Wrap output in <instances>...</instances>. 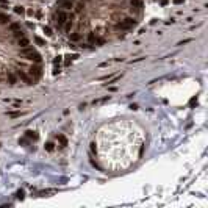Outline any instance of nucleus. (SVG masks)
<instances>
[{"label": "nucleus", "instance_id": "obj_14", "mask_svg": "<svg viewBox=\"0 0 208 208\" xmlns=\"http://www.w3.org/2000/svg\"><path fill=\"white\" fill-rule=\"evenodd\" d=\"M0 8H9L8 0H0Z\"/></svg>", "mask_w": 208, "mask_h": 208}, {"label": "nucleus", "instance_id": "obj_22", "mask_svg": "<svg viewBox=\"0 0 208 208\" xmlns=\"http://www.w3.org/2000/svg\"><path fill=\"white\" fill-rule=\"evenodd\" d=\"M146 31H147V28H141L139 31L136 33V35H144V33H146Z\"/></svg>", "mask_w": 208, "mask_h": 208}, {"label": "nucleus", "instance_id": "obj_21", "mask_svg": "<svg viewBox=\"0 0 208 208\" xmlns=\"http://www.w3.org/2000/svg\"><path fill=\"white\" fill-rule=\"evenodd\" d=\"M157 23H160V19H157V17H153V19H150V22H149V25H157Z\"/></svg>", "mask_w": 208, "mask_h": 208}, {"label": "nucleus", "instance_id": "obj_4", "mask_svg": "<svg viewBox=\"0 0 208 208\" xmlns=\"http://www.w3.org/2000/svg\"><path fill=\"white\" fill-rule=\"evenodd\" d=\"M42 33H44L45 38H53L55 36V30L52 25H42Z\"/></svg>", "mask_w": 208, "mask_h": 208}, {"label": "nucleus", "instance_id": "obj_8", "mask_svg": "<svg viewBox=\"0 0 208 208\" xmlns=\"http://www.w3.org/2000/svg\"><path fill=\"white\" fill-rule=\"evenodd\" d=\"M33 19H36V21H42V19H44V13H42V9L35 8V17Z\"/></svg>", "mask_w": 208, "mask_h": 208}, {"label": "nucleus", "instance_id": "obj_16", "mask_svg": "<svg viewBox=\"0 0 208 208\" xmlns=\"http://www.w3.org/2000/svg\"><path fill=\"white\" fill-rule=\"evenodd\" d=\"M164 23H166V25H174V23H175V19L169 17V19H166V21H164Z\"/></svg>", "mask_w": 208, "mask_h": 208}, {"label": "nucleus", "instance_id": "obj_1", "mask_svg": "<svg viewBox=\"0 0 208 208\" xmlns=\"http://www.w3.org/2000/svg\"><path fill=\"white\" fill-rule=\"evenodd\" d=\"M80 58V53L77 52V53H66L64 56H63V66H66V68H68V66H70L72 64L74 61H77V60Z\"/></svg>", "mask_w": 208, "mask_h": 208}, {"label": "nucleus", "instance_id": "obj_12", "mask_svg": "<svg viewBox=\"0 0 208 208\" xmlns=\"http://www.w3.org/2000/svg\"><path fill=\"white\" fill-rule=\"evenodd\" d=\"M53 64H63V55H55V58H53Z\"/></svg>", "mask_w": 208, "mask_h": 208}, {"label": "nucleus", "instance_id": "obj_23", "mask_svg": "<svg viewBox=\"0 0 208 208\" xmlns=\"http://www.w3.org/2000/svg\"><path fill=\"white\" fill-rule=\"evenodd\" d=\"M188 42H191V39H185V41L179 42V45H183V44H188Z\"/></svg>", "mask_w": 208, "mask_h": 208}, {"label": "nucleus", "instance_id": "obj_13", "mask_svg": "<svg viewBox=\"0 0 208 208\" xmlns=\"http://www.w3.org/2000/svg\"><path fill=\"white\" fill-rule=\"evenodd\" d=\"M16 197H17V199H21V200H23V199H25V191L19 189L17 193H16Z\"/></svg>", "mask_w": 208, "mask_h": 208}, {"label": "nucleus", "instance_id": "obj_3", "mask_svg": "<svg viewBox=\"0 0 208 208\" xmlns=\"http://www.w3.org/2000/svg\"><path fill=\"white\" fill-rule=\"evenodd\" d=\"M23 136H25L27 139H30L31 142H36V141H39V132H38V130H25Z\"/></svg>", "mask_w": 208, "mask_h": 208}, {"label": "nucleus", "instance_id": "obj_11", "mask_svg": "<svg viewBox=\"0 0 208 208\" xmlns=\"http://www.w3.org/2000/svg\"><path fill=\"white\" fill-rule=\"evenodd\" d=\"M61 69H63V64H53V70H52V74H53V75H56V74L61 72Z\"/></svg>", "mask_w": 208, "mask_h": 208}, {"label": "nucleus", "instance_id": "obj_18", "mask_svg": "<svg viewBox=\"0 0 208 208\" xmlns=\"http://www.w3.org/2000/svg\"><path fill=\"white\" fill-rule=\"evenodd\" d=\"M106 89H108V92H116L119 88H117V86H113V85H111V86L108 85V88H106Z\"/></svg>", "mask_w": 208, "mask_h": 208}, {"label": "nucleus", "instance_id": "obj_9", "mask_svg": "<svg viewBox=\"0 0 208 208\" xmlns=\"http://www.w3.org/2000/svg\"><path fill=\"white\" fill-rule=\"evenodd\" d=\"M197 105H199V97H197V96H193V97L189 99V106H191V108H194V106H197Z\"/></svg>", "mask_w": 208, "mask_h": 208}, {"label": "nucleus", "instance_id": "obj_5", "mask_svg": "<svg viewBox=\"0 0 208 208\" xmlns=\"http://www.w3.org/2000/svg\"><path fill=\"white\" fill-rule=\"evenodd\" d=\"M33 42H35L36 45H39V47H45V45H47L45 38H42V36H38V35L33 36Z\"/></svg>", "mask_w": 208, "mask_h": 208}, {"label": "nucleus", "instance_id": "obj_17", "mask_svg": "<svg viewBox=\"0 0 208 208\" xmlns=\"http://www.w3.org/2000/svg\"><path fill=\"white\" fill-rule=\"evenodd\" d=\"M130 110H132V111H138L139 105H138V103H130Z\"/></svg>", "mask_w": 208, "mask_h": 208}, {"label": "nucleus", "instance_id": "obj_2", "mask_svg": "<svg viewBox=\"0 0 208 208\" xmlns=\"http://www.w3.org/2000/svg\"><path fill=\"white\" fill-rule=\"evenodd\" d=\"M55 141H56V147H60V149H66L68 147V138L63 133H56Z\"/></svg>", "mask_w": 208, "mask_h": 208}, {"label": "nucleus", "instance_id": "obj_20", "mask_svg": "<svg viewBox=\"0 0 208 208\" xmlns=\"http://www.w3.org/2000/svg\"><path fill=\"white\" fill-rule=\"evenodd\" d=\"M160 2V6H167L171 3V0H158Z\"/></svg>", "mask_w": 208, "mask_h": 208}, {"label": "nucleus", "instance_id": "obj_7", "mask_svg": "<svg viewBox=\"0 0 208 208\" xmlns=\"http://www.w3.org/2000/svg\"><path fill=\"white\" fill-rule=\"evenodd\" d=\"M13 11H14L17 16H22V17H25V6H22V5H14V6H13Z\"/></svg>", "mask_w": 208, "mask_h": 208}, {"label": "nucleus", "instance_id": "obj_10", "mask_svg": "<svg viewBox=\"0 0 208 208\" xmlns=\"http://www.w3.org/2000/svg\"><path fill=\"white\" fill-rule=\"evenodd\" d=\"M110 99H111V97H110V96H105V97H102V99H97V100H94V102H92V105H99V103L108 102Z\"/></svg>", "mask_w": 208, "mask_h": 208}, {"label": "nucleus", "instance_id": "obj_6", "mask_svg": "<svg viewBox=\"0 0 208 208\" xmlns=\"http://www.w3.org/2000/svg\"><path fill=\"white\" fill-rule=\"evenodd\" d=\"M55 149H56V142H55V141H47V142L44 144V150H45V152H49V153L55 152Z\"/></svg>", "mask_w": 208, "mask_h": 208}, {"label": "nucleus", "instance_id": "obj_15", "mask_svg": "<svg viewBox=\"0 0 208 208\" xmlns=\"http://www.w3.org/2000/svg\"><path fill=\"white\" fill-rule=\"evenodd\" d=\"M171 3H172L174 6H179V5H183L185 0H171Z\"/></svg>", "mask_w": 208, "mask_h": 208}, {"label": "nucleus", "instance_id": "obj_19", "mask_svg": "<svg viewBox=\"0 0 208 208\" xmlns=\"http://www.w3.org/2000/svg\"><path fill=\"white\" fill-rule=\"evenodd\" d=\"M144 58H146V56H138V58L132 60V61H130V64H133V63H139V61H142Z\"/></svg>", "mask_w": 208, "mask_h": 208}]
</instances>
